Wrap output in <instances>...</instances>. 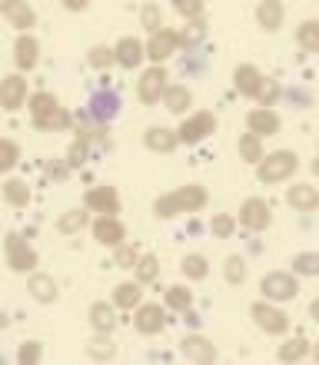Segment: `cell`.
I'll return each mask as SVG.
<instances>
[{"instance_id":"obj_1","label":"cell","mask_w":319,"mask_h":365,"mask_svg":"<svg viewBox=\"0 0 319 365\" xmlns=\"http://www.w3.org/2000/svg\"><path fill=\"white\" fill-rule=\"evenodd\" d=\"M203 206H206V190L203 186H180V190L160 196L156 206H153V212L160 216V220H170V216H176V212L203 210Z\"/></svg>"},{"instance_id":"obj_2","label":"cell","mask_w":319,"mask_h":365,"mask_svg":"<svg viewBox=\"0 0 319 365\" xmlns=\"http://www.w3.org/2000/svg\"><path fill=\"white\" fill-rule=\"evenodd\" d=\"M30 113H34V126L37 130H67L70 126V113L60 106L57 96L50 93L30 96Z\"/></svg>"},{"instance_id":"obj_3","label":"cell","mask_w":319,"mask_h":365,"mask_svg":"<svg viewBox=\"0 0 319 365\" xmlns=\"http://www.w3.org/2000/svg\"><path fill=\"white\" fill-rule=\"evenodd\" d=\"M296 170H300V156L293 153V150H276V153H270L266 160L256 163V176H260L263 182L290 180Z\"/></svg>"},{"instance_id":"obj_4","label":"cell","mask_w":319,"mask_h":365,"mask_svg":"<svg viewBox=\"0 0 319 365\" xmlns=\"http://www.w3.org/2000/svg\"><path fill=\"white\" fill-rule=\"evenodd\" d=\"M4 250H7V266L14 272H30L40 262L37 259V250H34L24 236H17V232H10V236H7Z\"/></svg>"},{"instance_id":"obj_5","label":"cell","mask_w":319,"mask_h":365,"mask_svg":"<svg viewBox=\"0 0 319 365\" xmlns=\"http://www.w3.org/2000/svg\"><path fill=\"white\" fill-rule=\"evenodd\" d=\"M250 316H253V322H256L263 332H270V336H283V332L290 329V319H286V312L266 306V302H253V306H250Z\"/></svg>"},{"instance_id":"obj_6","label":"cell","mask_w":319,"mask_h":365,"mask_svg":"<svg viewBox=\"0 0 319 365\" xmlns=\"http://www.w3.org/2000/svg\"><path fill=\"white\" fill-rule=\"evenodd\" d=\"M263 292H266V299L286 302V299H293L300 292V286H296L293 272H270V276H263Z\"/></svg>"},{"instance_id":"obj_7","label":"cell","mask_w":319,"mask_h":365,"mask_svg":"<svg viewBox=\"0 0 319 365\" xmlns=\"http://www.w3.org/2000/svg\"><path fill=\"white\" fill-rule=\"evenodd\" d=\"M87 210H97L100 216H116L120 212V192L113 186H93L87 192V200H83Z\"/></svg>"},{"instance_id":"obj_8","label":"cell","mask_w":319,"mask_h":365,"mask_svg":"<svg viewBox=\"0 0 319 365\" xmlns=\"http://www.w3.org/2000/svg\"><path fill=\"white\" fill-rule=\"evenodd\" d=\"M163 93H166V70L163 67L146 70L143 77H140V87H136L140 103H156V100H160Z\"/></svg>"},{"instance_id":"obj_9","label":"cell","mask_w":319,"mask_h":365,"mask_svg":"<svg viewBox=\"0 0 319 365\" xmlns=\"http://www.w3.org/2000/svg\"><path fill=\"white\" fill-rule=\"evenodd\" d=\"M213 130H216V116L203 110V113L190 116V120L180 126V140H183V143H200V140H206Z\"/></svg>"},{"instance_id":"obj_10","label":"cell","mask_w":319,"mask_h":365,"mask_svg":"<svg viewBox=\"0 0 319 365\" xmlns=\"http://www.w3.org/2000/svg\"><path fill=\"white\" fill-rule=\"evenodd\" d=\"M180 349H183L186 362H196V365H213L216 362V346L203 336H186Z\"/></svg>"},{"instance_id":"obj_11","label":"cell","mask_w":319,"mask_h":365,"mask_svg":"<svg viewBox=\"0 0 319 365\" xmlns=\"http://www.w3.org/2000/svg\"><path fill=\"white\" fill-rule=\"evenodd\" d=\"M270 206H266V202L263 200H256V196H253V200H246L240 206V222L243 226H246V230H266V226H270Z\"/></svg>"},{"instance_id":"obj_12","label":"cell","mask_w":319,"mask_h":365,"mask_svg":"<svg viewBox=\"0 0 319 365\" xmlns=\"http://www.w3.org/2000/svg\"><path fill=\"white\" fill-rule=\"evenodd\" d=\"M0 103H4L7 113L20 110V106L27 103V80L24 77H7L4 80V83H0Z\"/></svg>"},{"instance_id":"obj_13","label":"cell","mask_w":319,"mask_h":365,"mask_svg":"<svg viewBox=\"0 0 319 365\" xmlns=\"http://www.w3.org/2000/svg\"><path fill=\"white\" fill-rule=\"evenodd\" d=\"M180 47V34H176V30H160V34H153V37H150V47H146V57L150 60H156V63H160V60H166L170 57V53H173V50Z\"/></svg>"},{"instance_id":"obj_14","label":"cell","mask_w":319,"mask_h":365,"mask_svg":"<svg viewBox=\"0 0 319 365\" xmlns=\"http://www.w3.org/2000/svg\"><path fill=\"white\" fill-rule=\"evenodd\" d=\"M246 126H250L253 136H273V133H280V116L273 113V110H266V106H260V110H253L246 116Z\"/></svg>"},{"instance_id":"obj_15","label":"cell","mask_w":319,"mask_h":365,"mask_svg":"<svg viewBox=\"0 0 319 365\" xmlns=\"http://www.w3.org/2000/svg\"><path fill=\"white\" fill-rule=\"evenodd\" d=\"M146 150H153V153H173L176 143H180V133L173 130H166V126H150L143 136Z\"/></svg>"},{"instance_id":"obj_16","label":"cell","mask_w":319,"mask_h":365,"mask_svg":"<svg viewBox=\"0 0 319 365\" xmlns=\"http://www.w3.org/2000/svg\"><path fill=\"white\" fill-rule=\"evenodd\" d=\"M133 326L143 332V336H153V332H160V329L166 326V319H163V309L160 306H140L136 309V316H133Z\"/></svg>"},{"instance_id":"obj_17","label":"cell","mask_w":319,"mask_h":365,"mask_svg":"<svg viewBox=\"0 0 319 365\" xmlns=\"http://www.w3.org/2000/svg\"><path fill=\"white\" fill-rule=\"evenodd\" d=\"M233 83H236V90H240V93L256 96V93H260V87H263V73L253 67V63H240V67H236V73H233Z\"/></svg>"},{"instance_id":"obj_18","label":"cell","mask_w":319,"mask_h":365,"mask_svg":"<svg viewBox=\"0 0 319 365\" xmlns=\"http://www.w3.org/2000/svg\"><path fill=\"white\" fill-rule=\"evenodd\" d=\"M93 236H97V242H103V246H120L126 232L113 216H100V220L93 222Z\"/></svg>"},{"instance_id":"obj_19","label":"cell","mask_w":319,"mask_h":365,"mask_svg":"<svg viewBox=\"0 0 319 365\" xmlns=\"http://www.w3.org/2000/svg\"><path fill=\"white\" fill-rule=\"evenodd\" d=\"M113 50H116V63H120V67H126V70H133L136 63L143 60V53H146L143 43H140L136 37H123Z\"/></svg>"},{"instance_id":"obj_20","label":"cell","mask_w":319,"mask_h":365,"mask_svg":"<svg viewBox=\"0 0 319 365\" xmlns=\"http://www.w3.org/2000/svg\"><path fill=\"white\" fill-rule=\"evenodd\" d=\"M14 60H17L20 70H34L37 67V60H40V43L24 34V37L17 40V47H14Z\"/></svg>"},{"instance_id":"obj_21","label":"cell","mask_w":319,"mask_h":365,"mask_svg":"<svg viewBox=\"0 0 319 365\" xmlns=\"http://www.w3.org/2000/svg\"><path fill=\"white\" fill-rule=\"evenodd\" d=\"M286 202H290L293 210H300V212H310V210H316L319 206V192L313 190V186H293L290 192H286Z\"/></svg>"},{"instance_id":"obj_22","label":"cell","mask_w":319,"mask_h":365,"mask_svg":"<svg viewBox=\"0 0 319 365\" xmlns=\"http://www.w3.org/2000/svg\"><path fill=\"white\" fill-rule=\"evenodd\" d=\"M27 289H30V296L37 299V302H54V299H57V282H54V276H44V272L30 276Z\"/></svg>"},{"instance_id":"obj_23","label":"cell","mask_w":319,"mask_h":365,"mask_svg":"<svg viewBox=\"0 0 319 365\" xmlns=\"http://www.w3.org/2000/svg\"><path fill=\"white\" fill-rule=\"evenodd\" d=\"M256 20H260L263 30H280L283 27V4H276V0L260 4V7H256Z\"/></svg>"},{"instance_id":"obj_24","label":"cell","mask_w":319,"mask_h":365,"mask_svg":"<svg viewBox=\"0 0 319 365\" xmlns=\"http://www.w3.org/2000/svg\"><path fill=\"white\" fill-rule=\"evenodd\" d=\"M87 356L93 362H113L116 359V346L106 339V332H100V339H90L87 342Z\"/></svg>"},{"instance_id":"obj_25","label":"cell","mask_w":319,"mask_h":365,"mask_svg":"<svg viewBox=\"0 0 319 365\" xmlns=\"http://www.w3.org/2000/svg\"><path fill=\"white\" fill-rule=\"evenodd\" d=\"M203 37H206V20L203 17H200V20H186L183 30H180V47H183V50H193Z\"/></svg>"},{"instance_id":"obj_26","label":"cell","mask_w":319,"mask_h":365,"mask_svg":"<svg viewBox=\"0 0 319 365\" xmlns=\"http://www.w3.org/2000/svg\"><path fill=\"white\" fill-rule=\"evenodd\" d=\"M4 14H7V20L14 24L17 30H30L34 27V10L27 7V4H4Z\"/></svg>"},{"instance_id":"obj_27","label":"cell","mask_w":319,"mask_h":365,"mask_svg":"<svg viewBox=\"0 0 319 365\" xmlns=\"http://www.w3.org/2000/svg\"><path fill=\"white\" fill-rule=\"evenodd\" d=\"M4 200H7L10 206L24 210V206L30 202V186L24 180H7V182H4Z\"/></svg>"},{"instance_id":"obj_28","label":"cell","mask_w":319,"mask_h":365,"mask_svg":"<svg viewBox=\"0 0 319 365\" xmlns=\"http://www.w3.org/2000/svg\"><path fill=\"white\" fill-rule=\"evenodd\" d=\"M90 326L97 329V332H110V329L116 326L113 309L106 306V302H93V306H90Z\"/></svg>"},{"instance_id":"obj_29","label":"cell","mask_w":319,"mask_h":365,"mask_svg":"<svg viewBox=\"0 0 319 365\" xmlns=\"http://www.w3.org/2000/svg\"><path fill=\"white\" fill-rule=\"evenodd\" d=\"M296 40H300L303 50L319 53V20H303L300 30H296Z\"/></svg>"},{"instance_id":"obj_30","label":"cell","mask_w":319,"mask_h":365,"mask_svg":"<svg viewBox=\"0 0 319 365\" xmlns=\"http://www.w3.org/2000/svg\"><path fill=\"white\" fill-rule=\"evenodd\" d=\"M163 103H166L170 113H186V106L193 103V96H190V90L186 87H166Z\"/></svg>"},{"instance_id":"obj_31","label":"cell","mask_w":319,"mask_h":365,"mask_svg":"<svg viewBox=\"0 0 319 365\" xmlns=\"http://www.w3.org/2000/svg\"><path fill=\"white\" fill-rule=\"evenodd\" d=\"M83 226H87V210H67L57 220V230L64 232V236H74V232H80Z\"/></svg>"},{"instance_id":"obj_32","label":"cell","mask_w":319,"mask_h":365,"mask_svg":"<svg viewBox=\"0 0 319 365\" xmlns=\"http://www.w3.org/2000/svg\"><path fill=\"white\" fill-rule=\"evenodd\" d=\"M140 296H143V289L136 286V282H120L113 292V302L123 309H133V306H140Z\"/></svg>"},{"instance_id":"obj_33","label":"cell","mask_w":319,"mask_h":365,"mask_svg":"<svg viewBox=\"0 0 319 365\" xmlns=\"http://www.w3.org/2000/svg\"><path fill=\"white\" fill-rule=\"evenodd\" d=\"M240 156L246 160V163H260L263 160V146H260V136H253V133H246V136H240Z\"/></svg>"},{"instance_id":"obj_34","label":"cell","mask_w":319,"mask_h":365,"mask_svg":"<svg viewBox=\"0 0 319 365\" xmlns=\"http://www.w3.org/2000/svg\"><path fill=\"white\" fill-rule=\"evenodd\" d=\"M180 272H183L186 279H206V272H210V262L203 259V256H186L183 262H180Z\"/></svg>"},{"instance_id":"obj_35","label":"cell","mask_w":319,"mask_h":365,"mask_svg":"<svg viewBox=\"0 0 319 365\" xmlns=\"http://www.w3.org/2000/svg\"><path fill=\"white\" fill-rule=\"evenodd\" d=\"M293 272H300V276H319V252H300V256H293Z\"/></svg>"},{"instance_id":"obj_36","label":"cell","mask_w":319,"mask_h":365,"mask_svg":"<svg viewBox=\"0 0 319 365\" xmlns=\"http://www.w3.org/2000/svg\"><path fill=\"white\" fill-rule=\"evenodd\" d=\"M87 60H90V67H97V70H110L116 63V50L113 47H103V43H100V47H93L87 53Z\"/></svg>"},{"instance_id":"obj_37","label":"cell","mask_w":319,"mask_h":365,"mask_svg":"<svg viewBox=\"0 0 319 365\" xmlns=\"http://www.w3.org/2000/svg\"><path fill=\"white\" fill-rule=\"evenodd\" d=\"M166 302H170V309L186 312V309L193 306V292H190L186 286H170V289H166Z\"/></svg>"},{"instance_id":"obj_38","label":"cell","mask_w":319,"mask_h":365,"mask_svg":"<svg viewBox=\"0 0 319 365\" xmlns=\"http://www.w3.org/2000/svg\"><path fill=\"white\" fill-rule=\"evenodd\" d=\"M223 272H226V282L230 286H243L246 282V262L240 256H230V259L223 262Z\"/></svg>"},{"instance_id":"obj_39","label":"cell","mask_w":319,"mask_h":365,"mask_svg":"<svg viewBox=\"0 0 319 365\" xmlns=\"http://www.w3.org/2000/svg\"><path fill=\"white\" fill-rule=\"evenodd\" d=\"M306 352H310V342H306V339H293V342H283L280 362H300Z\"/></svg>"},{"instance_id":"obj_40","label":"cell","mask_w":319,"mask_h":365,"mask_svg":"<svg viewBox=\"0 0 319 365\" xmlns=\"http://www.w3.org/2000/svg\"><path fill=\"white\" fill-rule=\"evenodd\" d=\"M156 276H160V259H156V256H140V262H136V279H140V282H153Z\"/></svg>"},{"instance_id":"obj_41","label":"cell","mask_w":319,"mask_h":365,"mask_svg":"<svg viewBox=\"0 0 319 365\" xmlns=\"http://www.w3.org/2000/svg\"><path fill=\"white\" fill-rule=\"evenodd\" d=\"M113 262L120 266V269H136V262H140V250L136 246H116V256H113Z\"/></svg>"},{"instance_id":"obj_42","label":"cell","mask_w":319,"mask_h":365,"mask_svg":"<svg viewBox=\"0 0 319 365\" xmlns=\"http://www.w3.org/2000/svg\"><path fill=\"white\" fill-rule=\"evenodd\" d=\"M20 160V146L14 140H4L0 143V170H14Z\"/></svg>"},{"instance_id":"obj_43","label":"cell","mask_w":319,"mask_h":365,"mask_svg":"<svg viewBox=\"0 0 319 365\" xmlns=\"http://www.w3.org/2000/svg\"><path fill=\"white\" fill-rule=\"evenodd\" d=\"M213 236H220V240H226V236H233V230H236V220L233 216H226V212H216L210 222Z\"/></svg>"},{"instance_id":"obj_44","label":"cell","mask_w":319,"mask_h":365,"mask_svg":"<svg viewBox=\"0 0 319 365\" xmlns=\"http://www.w3.org/2000/svg\"><path fill=\"white\" fill-rule=\"evenodd\" d=\"M140 24H143L146 30H150V34H160V7H156V4H146L143 10H140Z\"/></svg>"},{"instance_id":"obj_45","label":"cell","mask_w":319,"mask_h":365,"mask_svg":"<svg viewBox=\"0 0 319 365\" xmlns=\"http://www.w3.org/2000/svg\"><path fill=\"white\" fill-rule=\"evenodd\" d=\"M40 356H44L40 342H24V346H20V352H17V362L20 365H34V362H40Z\"/></svg>"},{"instance_id":"obj_46","label":"cell","mask_w":319,"mask_h":365,"mask_svg":"<svg viewBox=\"0 0 319 365\" xmlns=\"http://www.w3.org/2000/svg\"><path fill=\"white\" fill-rule=\"evenodd\" d=\"M173 7H176V14H183L186 20H200V17H203V4H196V0H176Z\"/></svg>"},{"instance_id":"obj_47","label":"cell","mask_w":319,"mask_h":365,"mask_svg":"<svg viewBox=\"0 0 319 365\" xmlns=\"http://www.w3.org/2000/svg\"><path fill=\"white\" fill-rule=\"evenodd\" d=\"M260 103H273V100H276V96H280V87H276V80H266L263 77V87H260Z\"/></svg>"},{"instance_id":"obj_48","label":"cell","mask_w":319,"mask_h":365,"mask_svg":"<svg viewBox=\"0 0 319 365\" xmlns=\"http://www.w3.org/2000/svg\"><path fill=\"white\" fill-rule=\"evenodd\" d=\"M83 156H87V143H83V140H77V143L70 146V166H80V163H83Z\"/></svg>"},{"instance_id":"obj_49","label":"cell","mask_w":319,"mask_h":365,"mask_svg":"<svg viewBox=\"0 0 319 365\" xmlns=\"http://www.w3.org/2000/svg\"><path fill=\"white\" fill-rule=\"evenodd\" d=\"M67 173H70V163H47V176L50 180H67Z\"/></svg>"},{"instance_id":"obj_50","label":"cell","mask_w":319,"mask_h":365,"mask_svg":"<svg viewBox=\"0 0 319 365\" xmlns=\"http://www.w3.org/2000/svg\"><path fill=\"white\" fill-rule=\"evenodd\" d=\"M310 312H313V319L319 322V299H313V306H310Z\"/></svg>"},{"instance_id":"obj_51","label":"cell","mask_w":319,"mask_h":365,"mask_svg":"<svg viewBox=\"0 0 319 365\" xmlns=\"http://www.w3.org/2000/svg\"><path fill=\"white\" fill-rule=\"evenodd\" d=\"M313 359H316V362H319V342H316V349H313Z\"/></svg>"},{"instance_id":"obj_52","label":"cell","mask_w":319,"mask_h":365,"mask_svg":"<svg viewBox=\"0 0 319 365\" xmlns=\"http://www.w3.org/2000/svg\"><path fill=\"white\" fill-rule=\"evenodd\" d=\"M313 173H316V176H319V160H316V163H313Z\"/></svg>"}]
</instances>
